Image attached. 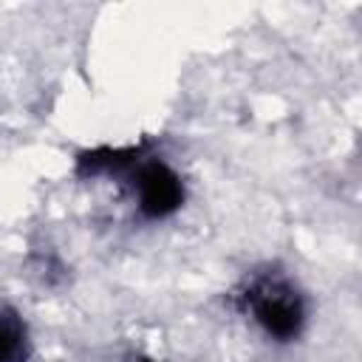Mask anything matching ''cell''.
Returning a JSON list of instances; mask_svg holds the SVG:
<instances>
[{
  "instance_id": "cell-1",
  "label": "cell",
  "mask_w": 362,
  "mask_h": 362,
  "mask_svg": "<svg viewBox=\"0 0 362 362\" xmlns=\"http://www.w3.org/2000/svg\"><path fill=\"white\" fill-rule=\"evenodd\" d=\"M243 305L252 320L274 339H294L305 325L303 297L288 280L280 277L255 280L243 294Z\"/></svg>"
},
{
  "instance_id": "cell-2",
  "label": "cell",
  "mask_w": 362,
  "mask_h": 362,
  "mask_svg": "<svg viewBox=\"0 0 362 362\" xmlns=\"http://www.w3.org/2000/svg\"><path fill=\"white\" fill-rule=\"evenodd\" d=\"M136 195H139V209L144 218H167L173 215L181 201H184V184L173 167L164 161H150L141 164L136 175Z\"/></svg>"
},
{
  "instance_id": "cell-3",
  "label": "cell",
  "mask_w": 362,
  "mask_h": 362,
  "mask_svg": "<svg viewBox=\"0 0 362 362\" xmlns=\"http://www.w3.org/2000/svg\"><path fill=\"white\" fill-rule=\"evenodd\" d=\"M25 359H28L25 322L14 311L0 308V362H25Z\"/></svg>"
}]
</instances>
